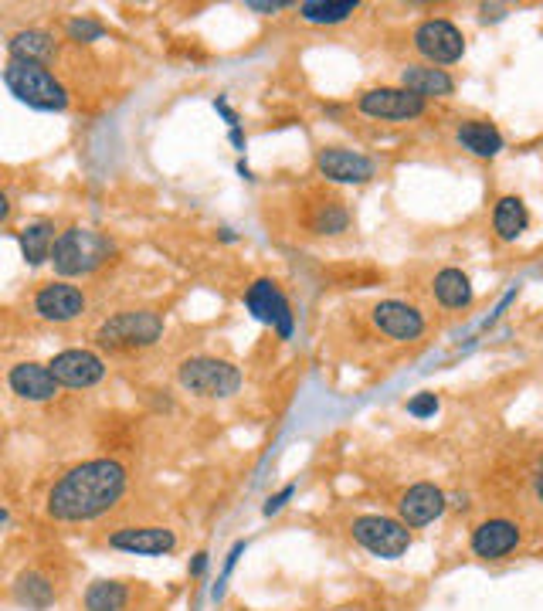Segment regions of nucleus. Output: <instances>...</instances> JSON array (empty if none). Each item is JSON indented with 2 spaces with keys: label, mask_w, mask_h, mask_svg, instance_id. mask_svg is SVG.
<instances>
[{
  "label": "nucleus",
  "mask_w": 543,
  "mask_h": 611,
  "mask_svg": "<svg viewBox=\"0 0 543 611\" xmlns=\"http://www.w3.org/2000/svg\"><path fill=\"white\" fill-rule=\"evenodd\" d=\"M68 38L79 41V45H92V41H99L106 28H102L99 21H92V17H72V21L65 24Z\"/></svg>",
  "instance_id": "nucleus-28"
},
{
  "label": "nucleus",
  "mask_w": 543,
  "mask_h": 611,
  "mask_svg": "<svg viewBox=\"0 0 543 611\" xmlns=\"http://www.w3.org/2000/svg\"><path fill=\"white\" fill-rule=\"evenodd\" d=\"M527 228H530V211H527V204H523V197H516V194L499 197L493 208V231L499 242H516V238H523Z\"/></svg>",
  "instance_id": "nucleus-23"
},
{
  "label": "nucleus",
  "mask_w": 543,
  "mask_h": 611,
  "mask_svg": "<svg viewBox=\"0 0 543 611\" xmlns=\"http://www.w3.org/2000/svg\"><path fill=\"white\" fill-rule=\"evenodd\" d=\"M455 143L479 160H493L506 150L503 133H499V126L489 123V119H462V123L455 126Z\"/></svg>",
  "instance_id": "nucleus-19"
},
{
  "label": "nucleus",
  "mask_w": 543,
  "mask_h": 611,
  "mask_svg": "<svg viewBox=\"0 0 543 611\" xmlns=\"http://www.w3.org/2000/svg\"><path fill=\"white\" fill-rule=\"evenodd\" d=\"M163 316L157 309H119L96 330V347L109 354H143L163 340Z\"/></svg>",
  "instance_id": "nucleus-3"
},
{
  "label": "nucleus",
  "mask_w": 543,
  "mask_h": 611,
  "mask_svg": "<svg viewBox=\"0 0 543 611\" xmlns=\"http://www.w3.org/2000/svg\"><path fill=\"white\" fill-rule=\"evenodd\" d=\"M4 85L17 102H24L28 109H38V113H65L68 109V89L48 65L7 58Z\"/></svg>",
  "instance_id": "nucleus-4"
},
{
  "label": "nucleus",
  "mask_w": 543,
  "mask_h": 611,
  "mask_svg": "<svg viewBox=\"0 0 543 611\" xmlns=\"http://www.w3.org/2000/svg\"><path fill=\"white\" fill-rule=\"evenodd\" d=\"M303 225L309 235H316V238H340L343 231H350L353 218H350V208L343 197L326 194V197H313V201H309Z\"/></svg>",
  "instance_id": "nucleus-18"
},
{
  "label": "nucleus",
  "mask_w": 543,
  "mask_h": 611,
  "mask_svg": "<svg viewBox=\"0 0 543 611\" xmlns=\"http://www.w3.org/2000/svg\"><path fill=\"white\" fill-rule=\"evenodd\" d=\"M292 496H296V486H292V483H289L286 489H282V493H275V496H269V503H265V510H262V513H265V516H275V513H279V510H282V506H286V503H289V499H292Z\"/></svg>",
  "instance_id": "nucleus-31"
},
{
  "label": "nucleus",
  "mask_w": 543,
  "mask_h": 611,
  "mask_svg": "<svg viewBox=\"0 0 543 611\" xmlns=\"http://www.w3.org/2000/svg\"><path fill=\"white\" fill-rule=\"evenodd\" d=\"M316 174L326 184L364 187L377 177V163L364 150H353V146H320L316 150Z\"/></svg>",
  "instance_id": "nucleus-8"
},
{
  "label": "nucleus",
  "mask_w": 543,
  "mask_h": 611,
  "mask_svg": "<svg viewBox=\"0 0 543 611\" xmlns=\"http://www.w3.org/2000/svg\"><path fill=\"white\" fill-rule=\"evenodd\" d=\"M241 303H245V309L252 313V320H258L262 326H272L282 340L292 337V330H296V313H292L289 296L282 292V286L275 279H269V275L255 279L252 286L245 289Z\"/></svg>",
  "instance_id": "nucleus-6"
},
{
  "label": "nucleus",
  "mask_w": 543,
  "mask_h": 611,
  "mask_svg": "<svg viewBox=\"0 0 543 611\" xmlns=\"http://www.w3.org/2000/svg\"><path fill=\"white\" fill-rule=\"evenodd\" d=\"M245 547H248V544H235V547H231L228 561H224V578H228V574H231V571H235V564H238V557H241V554H245ZM224 578H221V581H224Z\"/></svg>",
  "instance_id": "nucleus-32"
},
{
  "label": "nucleus",
  "mask_w": 543,
  "mask_h": 611,
  "mask_svg": "<svg viewBox=\"0 0 543 611\" xmlns=\"http://www.w3.org/2000/svg\"><path fill=\"white\" fill-rule=\"evenodd\" d=\"M51 374L62 387H72V391H89V387H99L106 381L109 364L102 360V354L85 347H68L62 354H55L48 360Z\"/></svg>",
  "instance_id": "nucleus-12"
},
{
  "label": "nucleus",
  "mask_w": 543,
  "mask_h": 611,
  "mask_svg": "<svg viewBox=\"0 0 543 611\" xmlns=\"http://www.w3.org/2000/svg\"><path fill=\"white\" fill-rule=\"evenodd\" d=\"M435 411H438V394H432V391H421L408 401V415L411 418H432Z\"/></svg>",
  "instance_id": "nucleus-29"
},
{
  "label": "nucleus",
  "mask_w": 543,
  "mask_h": 611,
  "mask_svg": "<svg viewBox=\"0 0 543 611\" xmlns=\"http://www.w3.org/2000/svg\"><path fill=\"white\" fill-rule=\"evenodd\" d=\"M85 309H89V296L82 292V286L68 279H51L31 296V313L45 323L68 326L75 320H82Z\"/></svg>",
  "instance_id": "nucleus-9"
},
{
  "label": "nucleus",
  "mask_w": 543,
  "mask_h": 611,
  "mask_svg": "<svg viewBox=\"0 0 543 611\" xmlns=\"http://www.w3.org/2000/svg\"><path fill=\"white\" fill-rule=\"evenodd\" d=\"M204 571H208V554H204V550H201V554H194L191 574H194V578H201V574H204Z\"/></svg>",
  "instance_id": "nucleus-34"
},
{
  "label": "nucleus",
  "mask_w": 543,
  "mask_h": 611,
  "mask_svg": "<svg viewBox=\"0 0 543 611\" xmlns=\"http://www.w3.org/2000/svg\"><path fill=\"white\" fill-rule=\"evenodd\" d=\"M533 493H537V499L543 503V455H540V462H537V472H533Z\"/></svg>",
  "instance_id": "nucleus-33"
},
{
  "label": "nucleus",
  "mask_w": 543,
  "mask_h": 611,
  "mask_svg": "<svg viewBox=\"0 0 543 611\" xmlns=\"http://www.w3.org/2000/svg\"><path fill=\"white\" fill-rule=\"evenodd\" d=\"M370 323L381 337L394 343H415L425 337L428 323L425 313L418 306L404 303V299H381V303L370 306Z\"/></svg>",
  "instance_id": "nucleus-13"
},
{
  "label": "nucleus",
  "mask_w": 543,
  "mask_h": 611,
  "mask_svg": "<svg viewBox=\"0 0 543 611\" xmlns=\"http://www.w3.org/2000/svg\"><path fill=\"white\" fill-rule=\"evenodd\" d=\"M58 235H62V231H58L55 221H48V218H38V221H31V225H24L21 231H17V242H21L24 262H28L31 269L51 262V248H55Z\"/></svg>",
  "instance_id": "nucleus-22"
},
{
  "label": "nucleus",
  "mask_w": 543,
  "mask_h": 611,
  "mask_svg": "<svg viewBox=\"0 0 543 611\" xmlns=\"http://www.w3.org/2000/svg\"><path fill=\"white\" fill-rule=\"evenodd\" d=\"M82 605L85 611H123L129 605V588L123 581H92Z\"/></svg>",
  "instance_id": "nucleus-27"
},
{
  "label": "nucleus",
  "mask_w": 543,
  "mask_h": 611,
  "mask_svg": "<svg viewBox=\"0 0 543 611\" xmlns=\"http://www.w3.org/2000/svg\"><path fill=\"white\" fill-rule=\"evenodd\" d=\"M520 527L513 520H486L472 530V554L482 557V561H503L506 554H513L520 547Z\"/></svg>",
  "instance_id": "nucleus-16"
},
{
  "label": "nucleus",
  "mask_w": 543,
  "mask_h": 611,
  "mask_svg": "<svg viewBox=\"0 0 543 611\" xmlns=\"http://www.w3.org/2000/svg\"><path fill=\"white\" fill-rule=\"evenodd\" d=\"M116 255V242L102 231H92V228H65L58 235L55 248H51V269H55L58 279H82V275H92L99 272L102 265L112 262Z\"/></svg>",
  "instance_id": "nucleus-2"
},
{
  "label": "nucleus",
  "mask_w": 543,
  "mask_h": 611,
  "mask_svg": "<svg viewBox=\"0 0 543 611\" xmlns=\"http://www.w3.org/2000/svg\"><path fill=\"white\" fill-rule=\"evenodd\" d=\"M292 7L289 0H245V11H255V14H279Z\"/></svg>",
  "instance_id": "nucleus-30"
},
{
  "label": "nucleus",
  "mask_w": 543,
  "mask_h": 611,
  "mask_svg": "<svg viewBox=\"0 0 543 611\" xmlns=\"http://www.w3.org/2000/svg\"><path fill=\"white\" fill-rule=\"evenodd\" d=\"M177 384L194 398L208 401H224L231 394L241 391V370L231 360L211 357V354H194L177 367Z\"/></svg>",
  "instance_id": "nucleus-5"
},
{
  "label": "nucleus",
  "mask_w": 543,
  "mask_h": 611,
  "mask_svg": "<svg viewBox=\"0 0 543 611\" xmlns=\"http://www.w3.org/2000/svg\"><path fill=\"white\" fill-rule=\"evenodd\" d=\"M7 387H11L14 398L28 404H48L62 391V384L51 374V367L38 364V360H17V364L7 367Z\"/></svg>",
  "instance_id": "nucleus-14"
},
{
  "label": "nucleus",
  "mask_w": 543,
  "mask_h": 611,
  "mask_svg": "<svg viewBox=\"0 0 543 611\" xmlns=\"http://www.w3.org/2000/svg\"><path fill=\"white\" fill-rule=\"evenodd\" d=\"M109 547L136 557H163L177 550V533L167 527H123L109 533Z\"/></svg>",
  "instance_id": "nucleus-15"
},
{
  "label": "nucleus",
  "mask_w": 543,
  "mask_h": 611,
  "mask_svg": "<svg viewBox=\"0 0 543 611\" xmlns=\"http://www.w3.org/2000/svg\"><path fill=\"white\" fill-rule=\"evenodd\" d=\"M445 506H448V499L435 483H418L401 496L398 516H401L404 527L415 530V527H428V523H435L438 516L445 513Z\"/></svg>",
  "instance_id": "nucleus-17"
},
{
  "label": "nucleus",
  "mask_w": 543,
  "mask_h": 611,
  "mask_svg": "<svg viewBox=\"0 0 543 611\" xmlns=\"http://www.w3.org/2000/svg\"><path fill=\"white\" fill-rule=\"evenodd\" d=\"M357 109L367 119H381V123H408V119H421L428 109L425 99L415 92L401 89V85H377L357 96Z\"/></svg>",
  "instance_id": "nucleus-10"
},
{
  "label": "nucleus",
  "mask_w": 543,
  "mask_h": 611,
  "mask_svg": "<svg viewBox=\"0 0 543 611\" xmlns=\"http://www.w3.org/2000/svg\"><path fill=\"white\" fill-rule=\"evenodd\" d=\"M14 598L31 611H45L55 601V584H51L41 571H24L14 581Z\"/></svg>",
  "instance_id": "nucleus-26"
},
{
  "label": "nucleus",
  "mask_w": 543,
  "mask_h": 611,
  "mask_svg": "<svg viewBox=\"0 0 543 611\" xmlns=\"http://www.w3.org/2000/svg\"><path fill=\"white\" fill-rule=\"evenodd\" d=\"M129 476L126 466L116 459H89L82 466L68 469L55 486L48 489V516L58 523H85L99 520L116 510L126 496Z\"/></svg>",
  "instance_id": "nucleus-1"
},
{
  "label": "nucleus",
  "mask_w": 543,
  "mask_h": 611,
  "mask_svg": "<svg viewBox=\"0 0 543 611\" xmlns=\"http://www.w3.org/2000/svg\"><path fill=\"white\" fill-rule=\"evenodd\" d=\"M415 51L425 58V65H455L465 55V34L448 17H428L415 28Z\"/></svg>",
  "instance_id": "nucleus-11"
},
{
  "label": "nucleus",
  "mask_w": 543,
  "mask_h": 611,
  "mask_svg": "<svg viewBox=\"0 0 543 611\" xmlns=\"http://www.w3.org/2000/svg\"><path fill=\"white\" fill-rule=\"evenodd\" d=\"M432 296L442 309H469L476 292H472L469 275L462 269H442L432 279Z\"/></svg>",
  "instance_id": "nucleus-24"
},
{
  "label": "nucleus",
  "mask_w": 543,
  "mask_h": 611,
  "mask_svg": "<svg viewBox=\"0 0 543 611\" xmlns=\"http://www.w3.org/2000/svg\"><path fill=\"white\" fill-rule=\"evenodd\" d=\"M401 89L415 92L418 99H448L455 92V79L435 65H408L401 68Z\"/></svg>",
  "instance_id": "nucleus-20"
},
{
  "label": "nucleus",
  "mask_w": 543,
  "mask_h": 611,
  "mask_svg": "<svg viewBox=\"0 0 543 611\" xmlns=\"http://www.w3.org/2000/svg\"><path fill=\"white\" fill-rule=\"evenodd\" d=\"M350 533L367 554L381 557V561H398L411 547V527L391 520V516H357Z\"/></svg>",
  "instance_id": "nucleus-7"
},
{
  "label": "nucleus",
  "mask_w": 543,
  "mask_h": 611,
  "mask_svg": "<svg viewBox=\"0 0 543 611\" xmlns=\"http://www.w3.org/2000/svg\"><path fill=\"white\" fill-rule=\"evenodd\" d=\"M58 51V41L55 34L41 31V28H24V31H14L7 38V58H17V62H38V65H48Z\"/></svg>",
  "instance_id": "nucleus-21"
},
{
  "label": "nucleus",
  "mask_w": 543,
  "mask_h": 611,
  "mask_svg": "<svg viewBox=\"0 0 543 611\" xmlns=\"http://www.w3.org/2000/svg\"><path fill=\"white\" fill-rule=\"evenodd\" d=\"M360 11L357 0H306L299 4V17L313 28H336V24H347L353 14Z\"/></svg>",
  "instance_id": "nucleus-25"
}]
</instances>
